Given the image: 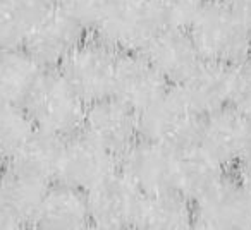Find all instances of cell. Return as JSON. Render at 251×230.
Returning a JSON list of instances; mask_svg holds the SVG:
<instances>
[{"instance_id":"6da1fadb","label":"cell","mask_w":251,"mask_h":230,"mask_svg":"<svg viewBox=\"0 0 251 230\" xmlns=\"http://www.w3.org/2000/svg\"><path fill=\"white\" fill-rule=\"evenodd\" d=\"M188 33L203 60L232 66L248 55L251 28L226 0H206Z\"/></svg>"},{"instance_id":"7a4b0ae2","label":"cell","mask_w":251,"mask_h":230,"mask_svg":"<svg viewBox=\"0 0 251 230\" xmlns=\"http://www.w3.org/2000/svg\"><path fill=\"white\" fill-rule=\"evenodd\" d=\"M36 129L69 138L83 126L86 103L57 69H47L25 103Z\"/></svg>"},{"instance_id":"3957f363","label":"cell","mask_w":251,"mask_h":230,"mask_svg":"<svg viewBox=\"0 0 251 230\" xmlns=\"http://www.w3.org/2000/svg\"><path fill=\"white\" fill-rule=\"evenodd\" d=\"M138 114V138L177 150L198 139L201 115L179 86H169Z\"/></svg>"},{"instance_id":"277c9868","label":"cell","mask_w":251,"mask_h":230,"mask_svg":"<svg viewBox=\"0 0 251 230\" xmlns=\"http://www.w3.org/2000/svg\"><path fill=\"white\" fill-rule=\"evenodd\" d=\"M160 29L150 0H108L93 36L117 53L143 52Z\"/></svg>"},{"instance_id":"5b68a950","label":"cell","mask_w":251,"mask_h":230,"mask_svg":"<svg viewBox=\"0 0 251 230\" xmlns=\"http://www.w3.org/2000/svg\"><path fill=\"white\" fill-rule=\"evenodd\" d=\"M117 52L95 36H86L57 67L84 103L112 96Z\"/></svg>"},{"instance_id":"8992f818","label":"cell","mask_w":251,"mask_h":230,"mask_svg":"<svg viewBox=\"0 0 251 230\" xmlns=\"http://www.w3.org/2000/svg\"><path fill=\"white\" fill-rule=\"evenodd\" d=\"M193 229H251V203L241 170H229L193 203Z\"/></svg>"},{"instance_id":"52a82bcc","label":"cell","mask_w":251,"mask_h":230,"mask_svg":"<svg viewBox=\"0 0 251 230\" xmlns=\"http://www.w3.org/2000/svg\"><path fill=\"white\" fill-rule=\"evenodd\" d=\"M250 139L251 117L226 105L203 117L196 141L227 170H241Z\"/></svg>"},{"instance_id":"ba28073f","label":"cell","mask_w":251,"mask_h":230,"mask_svg":"<svg viewBox=\"0 0 251 230\" xmlns=\"http://www.w3.org/2000/svg\"><path fill=\"white\" fill-rule=\"evenodd\" d=\"M86 36V29L55 5L36 16L25 48L45 69H57Z\"/></svg>"},{"instance_id":"9c48e42d","label":"cell","mask_w":251,"mask_h":230,"mask_svg":"<svg viewBox=\"0 0 251 230\" xmlns=\"http://www.w3.org/2000/svg\"><path fill=\"white\" fill-rule=\"evenodd\" d=\"M90 225L105 230L134 229L141 194L119 170L86 191Z\"/></svg>"},{"instance_id":"30bf717a","label":"cell","mask_w":251,"mask_h":230,"mask_svg":"<svg viewBox=\"0 0 251 230\" xmlns=\"http://www.w3.org/2000/svg\"><path fill=\"white\" fill-rule=\"evenodd\" d=\"M117 170V157L79 131L64 139L55 182L86 192Z\"/></svg>"},{"instance_id":"8fae6325","label":"cell","mask_w":251,"mask_h":230,"mask_svg":"<svg viewBox=\"0 0 251 230\" xmlns=\"http://www.w3.org/2000/svg\"><path fill=\"white\" fill-rule=\"evenodd\" d=\"M81 133L121 157L138 139V114L114 96L86 105Z\"/></svg>"},{"instance_id":"7c38bea8","label":"cell","mask_w":251,"mask_h":230,"mask_svg":"<svg viewBox=\"0 0 251 230\" xmlns=\"http://www.w3.org/2000/svg\"><path fill=\"white\" fill-rule=\"evenodd\" d=\"M174 150L138 138L117 158V170L141 196L157 194L172 189Z\"/></svg>"},{"instance_id":"4fadbf2b","label":"cell","mask_w":251,"mask_h":230,"mask_svg":"<svg viewBox=\"0 0 251 230\" xmlns=\"http://www.w3.org/2000/svg\"><path fill=\"white\" fill-rule=\"evenodd\" d=\"M171 84L141 52L117 53L112 96L134 112L157 100Z\"/></svg>"},{"instance_id":"5bb4252c","label":"cell","mask_w":251,"mask_h":230,"mask_svg":"<svg viewBox=\"0 0 251 230\" xmlns=\"http://www.w3.org/2000/svg\"><path fill=\"white\" fill-rule=\"evenodd\" d=\"M50 182L9 167L0 174V229H29Z\"/></svg>"},{"instance_id":"9a60e30c","label":"cell","mask_w":251,"mask_h":230,"mask_svg":"<svg viewBox=\"0 0 251 230\" xmlns=\"http://www.w3.org/2000/svg\"><path fill=\"white\" fill-rule=\"evenodd\" d=\"M141 53L171 86L184 83L203 60L188 29L177 28H160Z\"/></svg>"},{"instance_id":"2e32d148","label":"cell","mask_w":251,"mask_h":230,"mask_svg":"<svg viewBox=\"0 0 251 230\" xmlns=\"http://www.w3.org/2000/svg\"><path fill=\"white\" fill-rule=\"evenodd\" d=\"M227 168L205 150L198 141L174 150L172 189L195 203L208 192L224 175Z\"/></svg>"},{"instance_id":"e0dca14e","label":"cell","mask_w":251,"mask_h":230,"mask_svg":"<svg viewBox=\"0 0 251 230\" xmlns=\"http://www.w3.org/2000/svg\"><path fill=\"white\" fill-rule=\"evenodd\" d=\"M33 227L47 230H77L91 227L86 192L60 182H52L43 194Z\"/></svg>"},{"instance_id":"ac0fdd59","label":"cell","mask_w":251,"mask_h":230,"mask_svg":"<svg viewBox=\"0 0 251 230\" xmlns=\"http://www.w3.org/2000/svg\"><path fill=\"white\" fill-rule=\"evenodd\" d=\"M229 67L226 64L201 60L184 83L179 84L191 107L201 117L229 103Z\"/></svg>"},{"instance_id":"d6986e66","label":"cell","mask_w":251,"mask_h":230,"mask_svg":"<svg viewBox=\"0 0 251 230\" xmlns=\"http://www.w3.org/2000/svg\"><path fill=\"white\" fill-rule=\"evenodd\" d=\"M45 70L25 46L0 50V101L25 105Z\"/></svg>"},{"instance_id":"ffe728a7","label":"cell","mask_w":251,"mask_h":230,"mask_svg":"<svg viewBox=\"0 0 251 230\" xmlns=\"http://www.w3.org/2000/svg\"><path fill=\"white\" fill-rule=\"evenodd\" d=\"M66 138L35 129L19 151L7 161L9 167L45 182H55Z\"/></svg>"},{"instance_id":"44dd1931","label":"cell","mask_w":251,"mask_h":230,"mask_svg":"<svg viewBox=\"0 0 251 230\" xmlns=\"http://www.w3.org/2000/svg\"><path fill=\"white\" fill-rule=\"evenodd\" d=\"M134 229L184 230L193 229V203L176 191L141 196Z\"/></svg>"},{"instance_id":"7402d4cb","label":"cell","mask_w":251,"mask_h":230,"mask_svg":"<svg viewBox=\"0 0 251 230\" xmlns=\"http://www.w3.org/2000/svg\"><path fill=\"white\" fill-rule=\"evenodd\" d=\"M35 129L25 105L0 101V160L7 163Z\"/></svg>"},{"instance_id":"603a6c76","label":"cell","mask_w":251,"mask_h":230,"mask_svg":"<svg viewBox=\"0 0 251 230\" xmlns=\"http://www.w3.org/2000/svg\"><path fill=\"white\" fill-rule=\"evenodd\" d=\"M36 16L18 0H0V50L25 46Z\"/></svg>"},{"instance_id":"cb8c5ba5","label":"cell","mask_w":251,"mask_h":230,"mask_svg":"<svg viewBox=\"0 0 251 230\" xmlns=\"http://www.w3.org/2000/svg\"><path fill=\"white\" fill-rule=\"evenodd\" d=\"M206 0H150L160 28L188 29Z\"/></svg>"},{"instance_id":"d4e9b609","label":"cell","mask_w":251,"mask_h":230,"mask_svg":"<svg viewBox=\"0 0 251 230\" xmlns=\"http://www.w3.org/2000/svg\"><path fill=\"white\" fill-rule=\"evenodd\" d=\"M229 107L251 117V60L229 67Z\"/></svg>"},{"instance_id":"484cf974","label":"cell","mask_w":251,"mask_h":230,"mask_svg":"<svg viewBox=\"0 0 251 230\" xmlns=\"http://www.w3.org/2000/svg\"><path fill=\"white\" fill-rule=\"evenodd\" d=\"M107 4L108 0H59L57 7L62 9L86 31H91L100 19L101 12L105 11Z\"/></svg>"},{"instance_id":"4316f807","label":"cell","mask_w":251,"mask_h":230,"mask_svg":"<svg viewBox=\"0 0 251 230\" xmlns=\"http://www.w3.org/2000/svg\"><path fill=\"white\" fill-rule=\"evenodd\" d=\"M229 7L251 28V0H226Z\"/></svg>"},{"instance_id":"83f0119b","label":"cell","mask_w":251,"mask_h":230,"mask_svg":"<svg viewBox=\"0 0 251 230\" xmlns=\"http://www.w3.org/2000/svg\"><path fill=\"white\" fill-rule=\"evenodd\" d=\"M18 2H21L23 5H26L28 9H31V11L40 14V12L47 11V9L55 7L59 0H18Z\"/></svg>"},{"instance_id":"f1b7e54d","label":"cell","mask_w":251,"mask_h":230,"mask_svg":"<svg viewBox=\"0 0 251 230\" xmlns=\"http://www.w3.org/2000/svg\"><path fill=\"white\" fill-rule=\"evenodd\" d=\"M243 172H251V139H250V144H248V150H246V155H244V160H243V167H241Z\"/></svg>"},{"instance_id":"f546056e","label":"cell","mask_w":251,"mask_h":230,"mask_svg":"<svg viewBox=\"0 0 251 230\" xmlns=\"http://www.w3.org/2000/svg\"><path fill=\"white\" fill-rule=\"evenodd\" d=\"M243 177H244V184H246L248 196H250V203H251V172H243Z\"/></svg>"},{"instance_id":"4dcf8cb0","label":"cell","mask_w":251,"mask_h":230,"mask_svg":"<svg viewBox=\"0 0 251 230\" xmlns=\"http://www.w3.org/2000/svg\"><path fill=\"white\" fill-rule=\"evenodd\" d=\"M248 60H251V36H250V45H248V55H246Z\"/></svg>"},{"instance_id":"1f68e13d","label":"cell","mask_w":251,"mask_h":230,"mask_svg":"<svg viewBox=\"0 0 251 230\" xmlns=\"http://www.w3.org/2000/svg\"><path fill=\"white\" fill-rule=\"evenodd\" d=\"M2 170H4V161L0 160V174H2Z\"/></svg>"}]
</instances>
